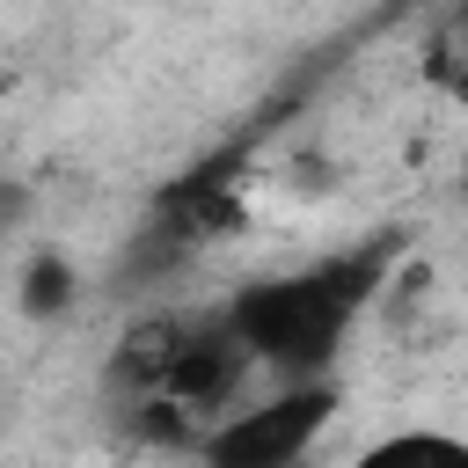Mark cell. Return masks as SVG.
<instances>
[{
    "label": "cell",
    "mask_w": 468,
    "mask_h": 468,
    "mask_svg": "<svg viewBox=\"0 0 468 468\" xmlns=\"http://www.w3.org/2000/svg\"><path fill=\"white\" fill-rule=\"evenodd\" d=\"M336 417V388L329 373H300L285 380V395L256 402V410H219L197 439V453L212 468H285L292 453H307L322 439V424Z\"/></svg>",
    "instance_id": "cell-2"
},
{
    "label": "cell",
    "mask_w": 468,
    "mask_h": 468,
    "mask_svg": "<svg viewBox=\"0 0 468 468\" xmlns=\"http://www.w3.org/2000/svg\"><path fill=\"white\" fill-rule=\"evenodd\" d=\"M22 205H29V197H22V190H15V183H7V190H0V234H7V227H15V219H22Z\"/></svg>",
    "instance_id": "cell-4"
},
{
    "label": "cell",
    "mask_w": 468,
    "mask_h": 468,
    "mask_svg": "<svg viewBox=\"0 0 468 468\" xmlns=\"http://www.w3.org/2000/svg\"><path fill=\"white\" fill-rule=\"evenodd\" d=\"M388 278H395V241H366V249H344V256H322L307 271H285V278L234 292V307L219 322L234 329L249 366H271L285 380L329 373L344 329L358 322V307H373L388 292Z\"/></svg>",
    "instance_id": "cell-1"
},
{
    "label": "cell",
    "mask_w": 468,
    "mask_h": 468,
    "mask_svg": "<svg viewBox=\"0 0 468 468\" xmlns=\"http://www.w3.org/2000/svg\"><path fill=\"white\" fill-rule=\"evenodd\" d=\"M73 300H80V263L66 249H29V263L15 278V307L29 322H58V314H73Z\"/></svg>",
    "instance_id": "cell-3"
}]
</instances>
